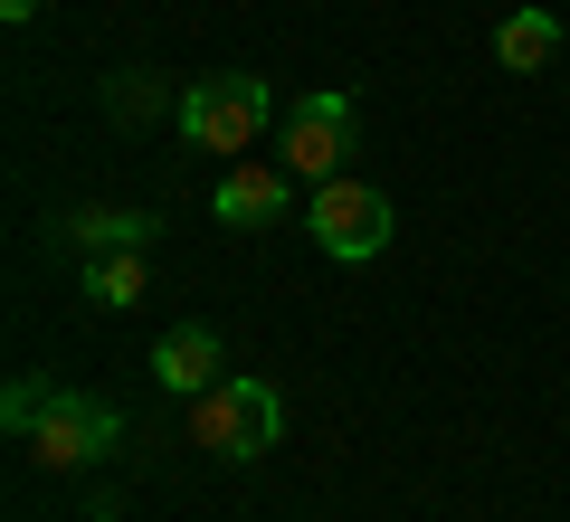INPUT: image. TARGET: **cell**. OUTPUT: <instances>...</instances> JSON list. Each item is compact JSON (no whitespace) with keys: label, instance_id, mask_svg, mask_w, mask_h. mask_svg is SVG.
<instances>
[{"label":"cell","instance_id":"1","mask_svg":"<svg viewBox=\"0 0 570 522\" xmlns=\"http://www.w3.org/2000/svg\"><path fill=\"white\" fill-rule=\"evenodd\" d=\"M190 437H200L219 465H257L266 446L285 437V400L266 381H219V390L190 400Z\"/></svg>","mask_w":570,"mask_h":522},{"label":"cell","instance_id":"2","mask_svg":"<svg viewBox=\"0 0 570 522\" xmlns=\"http://www.w3.org/2000/svg\"><path fill=\"white\" fill-rule=\"evenodd\" d=\"M171 115H181V134L200 142V152H228V161H238L247 142L266 134V115H276V86L228 67V77H200L181 105H171Z\"/></svg>","mask_w":570,"mask_h":522},{"label":"cell","instance_id":"3","mask_svg":"<svg viewBox=\"0 0 570 522\" xmlns=\"http://www.w3.org/2000/svg\"><path fill=\"white\" fill-rule=\"evenodd\" d=\"M124 446V418L105 400H86V390H58V400L39 408V427H29V456L48 465V475H86V465H105Z\"/></svg>","mask_w":570,"mask_h":522},{"label":"cell","instance_id":"4","mask_svg":"<svg viewBox=\"0 0 570 522\" xmlns=\"http://www.w3.org/2000/svg\"><path fill=\"white\" fill-rule=\"evenodd\" d=\"M305 228H314V247L324 257H343V266H371L390 247V200L371 181H314V200H305Z\"/></svg>","mask_w":570,"mask_h":522},{"label":"cell","instance_id":"5","mask_svg":"<svg viewBox=\"0 0 570 522\" xmlns=\"http://www.w3.org/2000/svg\"><path fill=\"white\" fill-rule=\"evenodd\" d=\"M343 152H352V96L343 86H314V96L285 105V171L295 181H343Z\"/></svg>","mask_w":570,"mask_h":522},{"label":"cell","instance_id":"6","mask_svg":"<svg viewBox=\"0 0 570 522\" xmlns=\"http://www.w3.org/2000/svg\"><path fill=\"white\" fill-rule=\"evenodd\" d=\"M285 190H295V171H266V161H228L219 190H209V219H219V228H276V219H285Z\"/></svg>","mask_w":570,"mask_h":522},{"label":"cell","instance_id":"7","mask_svg":"<svg viewBox=\"0 0 570 522\" xmlns=\"http://www.w3.org/2000/svg\"><path fill=\"white\" fill-rule=\"evenodd\" d=\"M153 381H163L171 400L219 390V333H209V323H171V333L153 342Z\"/></svg>","mask_w":570,"mask_h":522},{"label":"cell","instance_id":"8","mask_svg":"<svg viewBox=\"0 0 570 522\" xmlns=\"http://www.w3.org/2000/svg\"><path fill=\"white\" fill-rule=\"evenodd\" d=\"M153 238H163L153 209H67V219H58V247H77V257H105V247H153Z\"/></svg>","mask_w":570,"mask_h":522},{"label":"cell","instance_id":"9","mask_svg":"<svg viewBox=\"0 0 570 522\" xmlns=\"http://www.w3.org/2000/svg\"><path fill=\"white\" fill-rule=\"evenodd\" d=\"M494 58L513 67V77H542L551 58H561V10H542V0H523L504 29H494Z\"/></svg>","mask_w":570,"mask_h":522},{"label":"cell","instance_id":"10","mask_svg":"<svg viewBox=\"0 0 570 522\" xmlns=\"http://www.w3.org/2000/svg\"><path fill=\"white\" fill-rule=\"evenodd\" d=\"M86 304H105V314L142 304V247H105V257H86Z\"/></svg>","mask_w":570,"mask_h":522},{"label":"cell","instance_id":"11","mask_svg":"<svg viewBox=\"0 0 570 522\" xmlns=\"http://www.w3.org/2000/svg\"><path fill=\"white\" fill-rule=\"evenodd\" d=\"M163 105H171V86L153 77V67H124V77H105V115H115V124H153Z\"/></svg>","mask_w":570,"mask_h":522},{"label":"cell","instance_id":"12","mask_svg":"<svg viewBox=\"0 0 570 522\" xmlns=\"http://www.w3.org/2000/svg\"><path fill=\"white\" fill-rule=\"evenodd\" d=\"M58 400V381H39V371H20V381L0 390V427H10V437H29V427H39V408Z\"/></svg>","mask_w":570,"mask_h":522},{"label":"cell","instance_id":"13","mask_svg":"<svg viewBox=\"0 0 570 522\" xmlns=\"http://www.w3.org/2000/svg\"><path fill=\"white\" fill-rule=\"evenodd\" d=\"M48 0H0V20H39Z\"/></svg>","mask_w":570,"mask_h":522},{"label":"cell","instance_id":"14","mask_svg":"<svg viewBox=\"0 0 570 522\" xmlns=\"http://www.w3.org/2000/svg\"><path fill=\"white\" fill-rule=\"evenodd\" d=\"M86 522H115V513H86Z\"/></svg>","mask_w":570,"mask_h":522}]
</instances>
